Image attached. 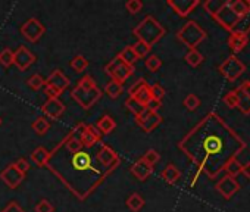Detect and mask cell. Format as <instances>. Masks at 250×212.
<instances>
[{
  "instance_id": "13",
  "label": "cell",
  "mask_w": 250,
  "mask_h": 212,
  "mask_svg": "<svg viewBox=\"0 0 250 212\" xmlns=\"http://www.w3.org/2000/svg\"><path fill=\"white\" fill-rule=\"evenodd\" d=\"M24 178H25V175L21 174L14 164H9L2 172H0V180L11 189H17L24 181Z\"/></svg>"
},
{
  "instance_id": "28",
  "label": "cell",
  "mask_w": 250,
  "mask_h": 212,
  "mask_svg": "<svg viewBox=\"0 0 250 212\" xmlns=\"http://www.w3.org/2000/svg\"><path fill=\"white\" fill-rule=\"evenodd\" d=\"M122 91H124L122 84H119V83H118V81H115V80L107 81V83H106V85H104V93H106L109 97H112V99L119 97V96L122 94Z\"/></svg>"
},
{
  "instance_id": "15",
  "label": "cell",
  "mask_w": 250,
  "mask_h": 212,
  "mask_svg": "<svg viewBox=\"0 0 250 212\" xmlns=\"http://www.w3.org/2000/svg\"><path fill=\"white\" fill-rule=\"evenodd\" d=\"M199 5V0H168V6L174 9L180 17L190 15Z\"/></svg>"
},
{
  "instance_id": "33",
  "label": "cell",
  "mask_w": 250,
  "mask_h": 212,
  "mask_svg": "<svg viewBox=\"0 0 250 212\" xmlns=\"http://www.w3.org/2000/svg\"><path fill=\"white\" fill-rule=\"evenodd\" d=\"M183 105L186 106V108L191 112H194L199 106H200V99L194 94V93H190L186 96V99L183 100Z\"/></svg>"
},
{
  "instance_id": "32",
  "label": "cell",
  "mask_w": 250,
  "mask_h": 212,
  "mask_svg": "<svg viewBox=\"0 0 250 212\" xmlns=\"http://www.w3.org/2000/svg\"><path fill=\"white\" fill-rule=\"evenodd\" d=\"M125 106L128 108V111H131V114H133L134 117H139V115L146 109L145 106H142L134 97H128L127 100H125Z\"/></svg>"
},
{
  "instance_id": "12",
  "label": "cell",
  "mask_w": 250,
  "mask_h": 212,
  "mask_svg": "<svg viewBox=\"0 0 250 212\" xmlns=\"http://www.w3.org/2000/svg\"><path fill=\"white\" fill-rule=\"evenodd\" d=\"M71 81L69 78L61 71V69H55L46 80H44V85L52 87L53 90H56L59 94H62L68 87H69Z\"/></svg>"
},
{
  "instance_id": "25",
  "label": "cell",
  "mask_w": 250,
  "mask_h": 212,
  "mask_svg": "<svg viewBox=\"0 0 250 212\" xmlns=\"http://www.w3.org/2000/svg\"><path fill=\"white\" fill-rule=\"evenodd\" d=\"M69 66L75 71V72H84L87 68H88V59L83 55H75L71 62H69Z\"/></svg>"
},
{
  "instance_id": "18",
  "label": "cell",
  "mask_w": 250,
  "mask_h": 212,
  "mask_svg": "<svg viewBox=\"0 0 250 212\" xmlns=\"http://www.w3.org/2000/svg\"><path fill=\"white\" fill-rule=\"evenodd\" d=\"M247 42H249L247 34H243V33H238V31H232L231 36H229L228 44H229V49L234 53H238V52H241L246 47Z\"/></svg>"
},
{
  "instance_id": "46",
  "label": "cell",
  "mask_w": 250,
  "mask_h": 212,
  "mask_svg": "<svg viewBox=\"0 0 250 212\" xmlns=\"http://www.w3.org/2000/svg\"><path fill=\"white\" fill-rule=\"evenodd\" d=\"M145 84H146V80H145V78H139V80H137V81L130 87V90H128V94H130V96H128V97H133V96H134V94H136V93H137V91L145 85Z\"/></svg>"
},
{
  "instance_id": "9",
  "label": "cell",
  "mask_w": 250,
  "mask_h": 212,
  "mask_svg": "<svg viewBox=\"0 0 250 212\" xmlns=\"http://www.w3.org/2000/svg\"><path fill=\"white\" fill-rule=\"evenodd\" d=\"M215 18H216V21L224 28H227L229 31H234L235 27H237V24H238V17L229 9V2H225L222 5V8L218 11V14L215 15Z\"/></svg>"
},
{
  "instance_id": "38",
  "label": "cell",
  "mask_w": 250,
  "mask_h": 212,
  "mask_svg": "<svg viewBox=\"0 0 250 212\" xmlns=\"http://www.w3.org/2000/svg\"><path fill=\"white\" fill-rule=\"evenodd\" d=\"M224 103L228 106V108H231V109H234V108H238V94H237V91L234 90V91H229V93H227L225 96H224Z\"/></svg>"
},
{
  "instance_id": "51",
  "label": "cell",
  "mask_w": 250,
  "mask_h": 212,
  "mask_svg": "<svg viewBox=\"0 0 250 212\" xmlns=\"http://www.w3.org/2000/svg\"><path fill=\"white\" fill-rule=\"evenodd\" d=\"M249 84H250V81H249Z\"/></svg>"
},
{
  "instance_id": "24",
  "label": "cell",
  "mask_w": 250,
  "mask_h": 212,
  "mask_svg": "<svg viewBox=\"0 0 250 212\" xmlns=\"http://www.w3.org/2000/svg\"><path fill=\"white\" fill-rule=\"evenodd\" d=\"M31 127H33V130H34V133H36L37 136H44V134L50 130V123L47 121V118L39 117V118H36V120L33 121Z\"/></svg>"
},
{
  "instance_id": "8",
  "label": "cell",
  "mask_w": 250,
  "mask_h": 212,
  "mask_svg": "<svg viewBox=\"0 0 250 212\" xmlns=\"http://www.w3.org/2000/svg\"><path fill=\"white\" fill-rule=\"evenodd\" d=\"M136 121L145 133H152L155 128H158L161 126L162 117L158 112H152V111L145 109L139 117H136Z\"/></svg>"
},
{
  "instance_id": "11",
  "label": "cell",
  "mask_w": 250,
  "mask_h": 212,
  "mask_svg": "<svg viewBox=\"0 0 250 212\" xmlns=\"http://www.w3.org/2000/svg\"><path fill=\"white\" fill-rule=\"evenodd\" d=\"M66 111V106L61 99H47L43 106H42V112L52 120H59Z\"/></svg>"
},
{
  "instance_id": "36",
  "label": "cell",
  "mask_w": 250,
  "mask_h": 212,
  "mask_svg": "<svg viewBox=\"0 0 250 212\" xmlns=\"http://www.w3.org/2000/svg\"><path fill=\"white\" fill-rule=\"evenodd\" d=\"M14 64V52L11 49H3L0 52V65L3 68H9Z\"/></svg>"
},
{
  "instance_id": "4",
  "label": "cell",
  "mask_w": 250,
  "mask_h": 212,
  "mask_svg": "<svg viewBox=\"0 0 250 212\" xmlns=\"http://www.w3.org/2000/svg\"><path fill=\"white\" fill-rule=\"evenodd\" d=\"M206 37V33L203 31V28L194 22V21H188L187 24H184V27L177 33V39L188 47V50L196 49Z\"/></svg>"
},
{
  "instance_id": "23",
  "label": "cell",
  "mask_w": 250,
  "mask_h": 212,
  "mask_svg": "<svg viewBox=\"0 0 250 212\" xmlns=\"http://www.w3.org/2000/svg\"><path fill=\"white\" fill-rule=\"evenodd\" d=\"M118 58H119L122 62L128 64V65H134V64L139 61V58H137V55H136V52H134L133 46L124 47V49L118 53Z\"/></svg>"
},
{
  "instance_id": "3",
  "label": "cell",
  "mask_w": 250,
  "mask_h": 212,
  "mask_svg": "<svg viewBox=\"0 0 250 212\" xmlns=\"http://www.w3.org/2000/svg\"><path fill=\"white\" fill-rule=\"evenodd\" d=\"M133 34L137 37V42L153 47L165 36V28L152 15H146L143 21L133 30Z\"/></svg>"
},
{
  "instance_id": "49",
  "label": "cell",
  "mask_w": 250,
  "mask_h": 212,
  "mask_svg": "<svg viewBox=\"0 0 250 212\" xmlns=\"http://www.w3.org/2000/svg\"><path fill=\"white\" fill-rule=\"evenodd\" d=\"M238 88H240V90H243V91H244V93H246V94H247V96L250 97V84H249V81L243 83V84H241V85H240Z\"/></svg>"
},
{
  "instance_id": "7",
  "label": "cell",
  "mask_w": 250,
  "mask_h": 212,
  "mask_svg": "<svg viewBox=\"0 0 250 212\" xmlns=\"http://www.w3.org/2000/svg\"><path fill=\"white\" fill-rule=\"evenodd\" d=\"M246 71L244 64L237 58V56H229L221 66H219V72L229 81H235L243 72Z\"/></svg>"
},
{
  "instance_id": "2",
  "label": "cell",
  "mask_w": 250,
  "mask_h": 212,
  "mask_svg": "<svg viewBox=\"0 0 250 212\" xmlns=\"http://www.w3.org/2000/svg\"><path fill=\"white\" fill-rule=\"evenodd\" d=\"M103 96L102 90L97 87L91 75H84L78 80L77 85L71 91V99H74L83 109L88 111Z\"/></svg>"
},
{
  "instance_id": "47",
  "label": "cell",
  "mask_w": 250,
  "mask_h": 212,
  "mask_svg": "<svg viewBox=\"0 0 250 212\" xmlns=\"http://www.w3.org/2000/svg\"><path fill=\"white\" fill-rule=\"evenodd\" d=\"M162 106V102H159V100H155L153 97L147 102V105L145 106V108L147 109V111H152V112H158V109Z\"/></svg>"
},
{
  "instance_id": "43",
  "label": "cell",
  "mask_w": 250,
  "mask_h": 212,
  "mask_svg": "<svg viewBox=\"0 0 250 212\" xmlns=\"http://www.w3.org/2000/svg\"><path fill=\"white\" fill-rule=\"evenodd\" d=\"M14 165L17 167V170L21 172V174H24V175H27V172L30 171V168H31V165H30V161L28 159H25V158H18L15 162H14Z\"/></svg>"
},
{
  "instance_id": "39",
  "label": "cell",
  "mask_w": 250,
  "mask_h": 212,
  "mask_svg": "<svg viewBox=\"0 0 250 212\" xmlns=\"http://www.w3.org/2000/svg\"><path fill=\"white\" fill-rule=\"evenodd\" d=\"M143 161H146L149 165H152V167H155L159 161H161V155H159V152H156L155 149H149L145 155H143V158H142Z\"/></svg>"
},
{
  "instance_id": "34",
  "label": "cell",
  "mask_w": 250,
  "mask_h": 212,
  "mask_svg": "<svg viewBox=\"0 0 250 212\" xmlns=\"http://www.w3.org/2000/svg\"><path fill=\"white\" fill-rule=\"evenodd\" d=\"M145 64H146V68H147L150 72H156V71H159L161 66H162V59H161L159 56H156V55H149Z\"/></svg>"
},
{
  "instance_id": "17",
  "label": "cell",
  "mask_w": 250,
  "mask_h": 212,
  "mask_svg": "<svg viewBox=\"0 0 250 212\" xmlns=\"http://www.w3.org/2000/svg\"><path fill=\"white\" fill-rule=\"evenodd\" d=\"M102 142V134L99 133V130L96 128V126H88L87 124V128L81 137V143L85 149H91V148H96L99 143Z\"/></svg>"
},
{
  "instance_id": "26",
  "label": "cell",
  "mask_w": 250,
  "mask_h": 212,
  "mask_svg": "<svg viewBox=\"0 0 250 212\" xmlns=\"http://www.w3.org/2000/svg\"><path fill=\"white\" fill-rule=\"evenodd\" d=\"M222 170L227 172V175L235 178L238 174H241V164L237 161V158H231V159H228V161L225 162V165H224Z\"/></svg>"
},
{
  "instance_id": "19",
  "label": "cell",
  "mask_w": 250,
  "mask_h": 212,
  "mask_svg": "<svg viewBox=\"0 0 250 212\" xmlns=\"http://www.w3.org/2000/svg\"><path fill=\"white\" fill-rule=\"evenodd\" d=\"M161 177H162V180L167 181L168 184H175V183H178V180L181 178V172H180V170L171 162V164H168V165L162 170Z\"/></svg>"
},
{
  "instance_id": "10",
  "label": "cell",
  "mask_w": 250,
  "mask_h": 212,
  "mask_svg": "<svg viewBox=\"0 0 250 212\" xmlns=\"http://www.w3.org/2000/svg\"><path fill=\"white\" fill-rule=\"evenodd\" d=\"M36 62V55L25 46H20L14 52V65L20 71H27Z\"/></svg>"
},
{
  "instance_id": "35",
  "label": "cell",
  "mask_w": 250,
  "mask_h": 212,
  "mask_svg": "<svg viewBox=\"0 0 250 212\" xmlns=\"http://www.w3.org/2000/svg\"><path fill=\"white\" fill-rule=\"evenodd\" d=\"M27 84H28V87H30L31 90L37 91V90H40V88L44 85V78H43V75H40V74H33V75L27 80Z\"/></svg>"
},
{
  "instance_id": "22",
  "label": "cell",
  "mask_w": 250,
  "mask_h": 212,
  "mask_svg": "<svg viewBox=\"0 0 250 212\" xmlns=\"http://www.w3.org/2000/svg\"><path fill=\"white\" fill-rule=\"evenodd\" d=\"M229 9L240 20L250 11V2H246V0H235V2H229Z\"/></svg>"
},
{
  "instance_id": "27",
  "label": "cell",
  "mask_w": 250,
  "mask_h": 212,
  "mask_svg": "<svg viewBox=\"0 0 250 212\" xmlns=\"http://www.w3.org/2000/svg\"><path fill=\"white\" fill-rule=\"evenodd\" d=\"M127 206H128V209H130L131 212H139V211H142L143 206H145V199H143L139 193H133V194H130L128 199H127Z\"/></svg>"
},
{
  "instance_id": "5",
  "label": "cell",
  "mask_w": 250,
  "mask_h": 212,
  "mask_svg": "<svg viewBox=\"0 0 250 212\" xmlns=\"http://www.w3.org/2000/svg\"><path fill=\"white\" fill-rule=\"evenodd\" d=\"M104 72L107 75L112 77V80L118 81L119 84L127 81L133 74H134V65H128L122 62L118 56H115L106 66H104Z\"/></svg>"
},
{
  "instance_id": "40",
  "label": "cell",
  "mask_w": 250,
  "mask_h": 212,
  "mask_svg": "<svg viewBox=\"0 0 250 212\" xmlns=\"http://www.w3.org/2000/svg\"><path fill=\"white\" fill-rule=\"evenodd\" d=\"M225 2H218V0H209V2H205L203 3V6H205V9L210 14V15H216L218 14V11L222 8V5H224Z\"/></svg>"
},
{
  "instance_id": "45",
  "label": "cell",
  "mask_w": 250,
  "mask_h": 212,
  "mask_svg": "<svg viewBox=\"0 0 250 212\" xmlns=\"http://www.w3.org/2000/svg\"><path fill=\"white\" fill-rule=\"evenodd\" d=\"M2 212H25V209L18 203V202H15V200H11L3 209H2Z\"/></svg>"
},
{
  "instance_id": "6",
  "label": "cell",
  "mask_w": 250,
  "mask_h": 212,
  "mask_svg": "<svg viewBox=\"0 0 250 212\" xmlns=\"http://www.w3.org/2000/svg\"><path fill=\"white\" fill-rule=\"evenodd\" d=\"M46 33V27L40 22L37 18H28L22 25H21V34L30 42V43H37L42 36Z\"/></svg>"
},
{
  "instance_id": "1",
  "label": "cell",
  "mask_w": 250,
  "mask_h": 212,
  "mask_svg": "<svg viewBox=\"0 0 250 212\" xmlns=\"http://www.w3.org/2000/svg\"><path fill=\"white\" fill-rule=\"evenodd\" d=\"M91 149L83 148L72 153L58 143L50 150V158L46 164L52 174L56 175L78 200L90 197L121 162L116 152L104 142L97 145L96 152Z\"/></svg>"
},
{
  "instance_id": "50",
  "label": "cell",
  "mask_w": 250,
  "mask_h": 212,
  "mask_svg": "<svg viewBox=\"0 0 250 212\" xmlns=\"http://www.w3.org/2000/svg\"><path fill=\"white\" fill-rule=\"evenodd\" d=\"M0 126H2V118H0Z\"/></svg>"
},
{
  "instance_id": "48",
  "label": "cell",
  "mask_w": 250,
  "mask_h": 212,
  "mask_svg": "<svg viewBox=\"0 0 250 212\" xmlns=\"http://www.w3.org/2000/svg\"><path fill=\"white\" fill-rule=\"evenodd\" d=\"M241 174H243L246 178H249V180H250V162H247V164L241 165Z\"/></svg>"
},
{
  "instance_id": "37",
  "label": "cell",
  "mask_w": 250,
  "mask_h": 212,
  "mask_svg": "<svg viewBox=\"0 0 250 212\" xmlns=\"http://www.w3.org/2000/svg\"><path fill=\"white\" fill-rule=\"evenodd\" d=\"M36 212H55V206L49 199H40L36 206H34Z\"/></svg>"
},
{
  "instance_id": "41",
  "label": "cell",
  "mask_w": 250,
  "mask_h": 212,
  "mask_svg": "<svg viewBox=\"0 0 250 212\" xmlns=\"http://www.w3.org/2000/svg\"><path fill=\"white\" fill-rule=\"evenodd\" d=\"M133 49H134V52H136L139 59L140 58H146L150 53V50H152V47H149L147 44H145L142 42H137L136 44H133Z\"/></svg>"
},
{
  "instance_id": "16",
  "label": "cell",
  "mask_w": 250,
  "mask_h": 212,
  "mask_svg": "<svg viewBox=\"0 0 250 212\" xmlns=\"http://www.w3.org/2000/svg\"><path fill=\"white\" fill-rule=\"evenodd\" d=\"M130 171H131V174H133L137 180L145 181V180H147V178L153 174V167L149 165L146 161H143V159L140 158V159H137V161L131 165Z\"/></svg>"
},
{
  "instance_id": "21",
  "label": "cell",
  "mask_w": 250,
  "mask_h": 212,
  "mask_svg": "<svg viewBox=\"0 0 250 212\" xmlns=\"http://www.w3.org/2000/svg\"><path fill=\"white\" fill-rule=\"evenodd\" d=\"M115 127H116V123L110 115H103L96 124V128L99 130L100 134H110L115 130Z\"/></svg>"
},
{
  "instance_id": "14",
  "label": "cell",
  "mask_w": 250,
  "mask_h": 212,
  "mask_svg": "<svg viewBox=\"0 0 250 212\" xmlns=\"http://www.w3.org/2000/svg\"><path fill=\"white\" fill-rule=\"evenodd\" d=\"M240 189V184L238 181L234 178V177H229V175H225L222 177L218 184H216V190L222 194V197L225 199H231Z\"/></svg>"
},
{
  "instance_id": "30",
  "label": "cell",
  "mask_w": 250,
  "mask_h": 212,
  "mask_svg": "<svg viewBox=\"0 0 250 212\" xmlns=\"http://www.w3.org/2000/svg\"><path fill=\"white\" fill-rule=\"evenodd\" d=\"M237 94H238V109L244 114V115H249L250 114V97L240 88L235 90Z\"/></svg>"
},
{
  "instance_id": "44",
  "label": "cell",
  "mask_w": 250,
  "mask_h": 212,
  "mask_svg": "<svg viewBox=\"0 0 250 212\" xmlns=\"http://www.w3.org/2000/svg\"><path fill=\"white\" fill-rule=\"evenodd\" d=\"M150 93H152V97L155 100L162 102V99L165 96V88L161 84H153V85H150Z\"/></svg>"
},
{
  "instance_id": "31",
  "label": "cell",
  "mask_w": 250,
  "mask_h": 212,
  "mask_svg": "<svg viewBox=\"0 0 250 212\" xmlns=\"http://www.w3.org/2000/svg\"><path fill=\"white\" fill-rule=\"evenodd\" d=\"M184 59H186V62H187L190 66L196 68V66H199V65L203 62V55H202L197 49H191V50L187 52V55H186Z\"/></svg>"
},
{
  "instance_id": "20",
  "label": "cell",
  "mask_w": 250,
  "mask_h": 212,
  "mask_svg": "<svg viewBox=\"0 0 250 212\" xmlns=\"http://www.w3.org/2000/svg\"><path fill=\"white\" fill-rule=\"evenodd\" d=\"M50 158V152L44 148V146H39L33 150V153L30 155V159L37 165V167H46L47 161Z\"/></svg>"
},
{
  "instance_id": "42",
  "label": "cell",
  "mask_w": 250,
  "mask_h": 212,
  "mask_svg": "<svg viewBox=\"0 0 250 212\" xmlns=\"http://www.w3.org/2000/svg\"><path fill=\"white\" fill-rule=\"evenodd\" d=\"M125 9L130 14H139L143 9V2H140V0H128V2L125 3Z\"/></svg>"
},
{
  "instance_id": "29",
  "label": "cell",
  "mask_w": 250,
  "mask_h": 212,
  "mask_svg": "<svg viewBox=\"0 0 250 212\" xmlns=\"http://www.w3.org/2000/svg\"><path fill=\"white\" fill-rule=\"evenodd\" d=\"M133 97H134V99H136V100H137V102L142 105V106H146V105H147V102L152 99L150 85L146 83V84H145V85H143V87H142V88H140V90H139V91L134 94V96H133Z\"/></svg>"
}]
</instances>
